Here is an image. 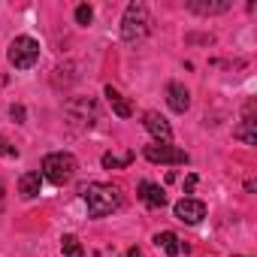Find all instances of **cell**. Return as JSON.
I'll return each instance as SVG.
<instances>
[{"mask_svg":"<svg viewBox=\"0 0 257 257\" xmlns=\"http://www.w3.org/2000/svg\"><path fill=\"white\" fill-rule=\"evenodd\" d=\"M82 200L88 203V215L91 218H103V215H112L121 206V191L115 185L91 182V185L82 188Z\"/></svg>","mask_w":257,"mask_h":257,"instance_id":"1","label":"cell"},{"mask_svg":"<svg viewBox=\"0 0 257 257\" xmlns=\"http://www.w3.org/2000/svg\"><path fill=\"white\" fill-rule=\"evenodd\" d=\"M149 28H152V19H149L146 4H131V7L124 10V19H121V37H124V43H143L149 37Z\"/></svg>","mask_w":257,"mask_h":257,"instance_id":"2","label":"cell"},{"mask_svg":"<svg viewBox=\"0 0 257 257\" xmlns=\"http://www.w3.org/2000/svg\"><path fill=\"white\" fill-rule=\"evenodd\" d=\"M76 170H79V164H76V158H73L70 152H52V155L43 158L40 176L49 179L52 185H67V182L76 176Z\"/></svg>","mask_w":257,"mask_h":257,"instance_id":"3","label":"cell"},{"mask_svg":"<svg viewBox=\"0 0 257 257\" xmlns=\"http://www.w3.org/2000/svg\"><path fill=\"white\" fill-rule=\"evenodd\" d=\"M7 55H10V64L16 70H31L40 61V43L34 37H16Z\"/></svg>","mask_w":257,"mask_h":257,"instance_id":"4","label":"cell"},{"mask_svg":"<svg viewBox=\"0 0 257 257\" xmlns=\"http://www.w3.org/2000/svg\"><path fill=\"white\" fill-rule=\"evenodd\" d=\"M146 161H152V164H188L191 158H188V152H182V149H176V146H170V143H152V146H146Z\"/></svg>","mask_w":257,"mask_h":257,"instance_id":"5","label":"cell"},{"mask_svg":"<svg viewBox=\"0 0 257 257\" xmlns=\"http://www.w3.org/2000/svg\"><path fill=\"white\" fill-rule=\"evenodd\" d=\"M176 218L185 221V224H200L206 218V203L194 200V197H185V200L176 203Z\"/></svg>","mask_w":257,"mask_h":257,"instance_id":"6","label":"cell"},{"mask_svg":"<svg viewBox=\"0 0 257 257\" xmlns=\"http://www.w3.org/2000/svg\"><path fill=\"white\" fill-rule=\"evenodd\" d=\"M143 124H146V131L155 137V143H170L173 140V127H170V121L161 112H146Z\"/></svg>","mask_w":257,"mask_h":257,"instance_id":"7","label":"cell"},{"mask_svg":"<svg viewBox=\"0 0 257 257\" xmlns=\"http://www.w3.org/2000/svg\"><path fill=\"white\" fill-rule=\"evenodd\" d=\"M167 103H170V109L173 112H188V106H191V94H188V88L182 85V82H170L167 85Z\"/></svg>","mask_w":257,"mask_h":257,"instance_id":"8","label":"cell"},{"mask_svg":"<svg viewBox=\"0 0 257 257\" xmlns=\"http://www.w3.org/2000/svg\"><path fill=\"white\" fill-rule=\"evenodd\" d=\"M140 200H143L149 209H161V206H167V194H164V188L155 185V182H140Z\"/></svg>","mask_w":257,"mask_h":257,"instance_id":"9","label":"cell"},{"mask_svg":"<svg viewBox=\"0 0 257 257\" xmlns=\"http://www.w3.org/2000/svg\"><path fill=\"white\" fill-rule=\"evenodd\" d=\"M40 188H43V176H40L37 170L25 173V176L19 179V194H22L25 200H34V197L40 194Z\"/></svg>","mask_w":257,"mask_h":257,"instance_id":"10","label":"cell"},{"mask_svg":"<svg viewBox=\"0 0 257 257\" xmlns=\"http://www.w3.org/2000/svg\"><path fill=\"white\" fill-rule=\"evenodd\" d=\"M188 10H191V13H197V16H218V13H227V10H230V0H218V4H206V0H191Z\"/></svg>","mask_w":257,"mask_h":257,"instance_id":"11","label":"cell"},{"mask_svg":"<svg viewBox=\"0 0 257 257\" xmlns=\"http://www.w3.org/2000/svg\"><path fill=\"white\" fill-rule=\"evenodd\" d=\"M106 100H109V106H112V112H115L118 118H131V115H134V106L127 103V100H124V97H121L112 85L106 88Z\"/></svg>","mask_w":257,"mask_h":257,"instance_id":"12","label":"cell"},{"mask_svg":"<svg viewBox=\"0 0 257 257\" xmlns=\"http://www.w3.org/2000/svg\"><path fill=\"white\" fill-rule=\"evenodd\" d=\"M155 242H158V248H164L170 257H179V254H182V239H179L176 233H170V230L158 233V236H155Z\"/></svg>","mask_w":257,"mask_h":257,"instance_id":"13","label":"cell"},{"mask_svg":"<svg viewBox=\"0 0 257 257\" xmlns=\"http://www.w3.org/2000/svg\"><path fill=\"white\" fill-rule=\"evenodd\" d=\"M254 124H257L254 118H245V121H242V124L236 127V131H233V137H236V140H242V143H248V146H254V143H257V134H254Z\"/></svg>","mask_w":257,"mask_h":257,"instance_id":"14","label":"cell"},{"mask_svg":"<svg viewBox=\"0 0 257 257\" xmlns=\"http://www.w3.org/2000/svg\"><path fill=\"white\" fill-rule=\"evenodd\" d=\"M61 251H64V257H82L85 251H82V242L76 239V236H64L61 239Z\"/></svg>","mask_w":257,"mask_h":257,"instance_id":"15","label":"cell"},{"mask_svg":"<svg viewBox=\"0 0 257 257\" xmlns=\"http://www.w3.org/2000/svg\"><path fill=\"white\" fill-rule=\"evenodd\" d=\"M134 161V152H127L124 158H115V155H103V167L106 170H118V167H127Z\"/></svg>","mask_w":257,"mask_h":257,"instance_id":"16","label":"cell"},{"mask_svg":"<svg viewBox=\"0 0 257 257\" xmlns=\"http://www.w3.org/2000/svg\"><path fill=\"white\" fill-rule=\"evenodd\" d=\"M91 19H94V10H91L88 4L76 7V22H79V25H91Z\"/></svg>","mask_w":257,"mask_h":257,"instance_id":"17","label":"cell"},{"mask_svg":"<svg viewBox=\"0 0 257 257\" xmlns=\"http://www.w3.org/2000/svg\"><path fill=\"white\" fill-rule=\"evenodd\" d=\"M0 155H4V158H19V149H16V146H10L4 137H0Z\"/></svg>","mask_w":257,"mask_h":257,"instance_id":"18","label":"cell"},{"mask_svg":"<svg viewBox=\"0 0 257 257\" xmlns=\"http://www.w3.org/2000/svg\"><path fill=\"white\" fill-rule=\"evenodd\" d=\"M10 115H13V121H16V124H22V121H25V106H19V103H16V106L10 109Z\"/></svg>","mask_w":257,"mask_h":257,"instance_id":"19","label":"cell"},{"mask_svg":"<svg viewBox=\"0 0 257 257\" xmlns=\"http://www.w3.org/2000/svg\"><path fill=\"white\" fill-rule=\"evenodd\" d=\"M194 185H197V176H188V179H185V194H191Z\"/></svg>","mask_w":257,"mask_h":257,"instance_id":"20","label":"cell"},{"mask_svg":"<svg viewBox=\"0 0 257 257\" xmlns=\"http://www.w3.org/2000/svg\"><path fill=\"white\" fill-rule=\"evenodd\" d=\"M127 257H143V251L140 248H131V251H127Z\"/></svg>","mask_w":257,"mask_h":257,"instance_id":"21","label":"cell"},{"mask_svg":"<svg viewBox=\"0 0 257 257\" xmlns=\"http://www.w3.org/2000/svg\"><path fill=\"white\" fill-rule=\"evenodd\" d=\"M233 257H239V254H233Z\"/></svg>","mask_w":257,"mask_h":257,"instance_id":"22","label":"cell"}]
</instances>
